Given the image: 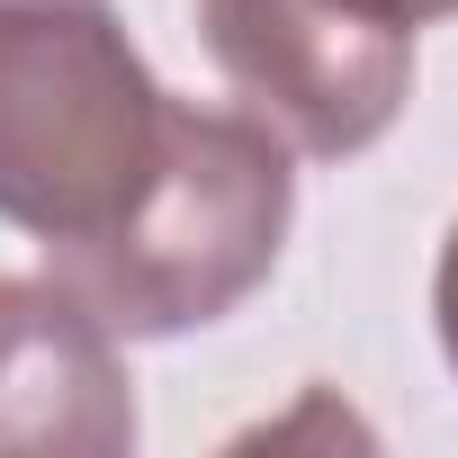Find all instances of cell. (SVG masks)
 I'll use <instances>...</instances> for the list:
<instances>
[{
	"label": "cell",
	"mask_w": 458,
	"mask_h": 458,
	"mask_svg": "<svg viewBox=\"0 0 458 458\" xmlns=\"http://www.w3.org/2000/svg\"><path fill=\"white\" fill-rule=\"evenodd\" d=\"M288 225H297V153L252 108L171 99L135 207L46 261L117 342H180L225 324L279 270Z\"/></svg>",
	"instance_id": "cell-1"
},
{
	"label": "cell",
	"mask_w": 458,
	"mask_h": 458,
	"mask_svg": "<svg viewBox=\"0 0 458 458\" xmlns=\"http://www.w3.org/2000/svg\"><path fill=\"white\" fill-rule=\"evenodd\" d=\"M171 90L117 0H0V225L46 252L117 225L162 153Z\"/></svg>",
	"instance_id": "cell-2"
},
{
	"label": "cell",
	"mask_w": 458,
	"mask_h": 458,
	"mask_svg": "<svg viewBox=\"0 0 458 458\" xmlns=\"http://www.w3.org/2000/svg\"><path fill=\"white\" fill-rule=\"evenodd\" d=\"M234 99L306 162L369 153L413 99V19L395 0H198Z\"/></svg>",
	"instance_id": "cell-3"
},
{
	"label": "cell",
	"mask_w": 458,
	"mask_h": 458,
	"mask_svg": "<svg viewBox=\"0 0 458 458\" xmlns=\"http://www.w3.org/2000/svg\"><path fill=\"white\" fill-rule=\"evenodd\" d=\"M144 431L117 333L64 279H0V449L126 458Z\"/></svg>",
	"instance_id": "cell-4"
},
{
	"label": "cell",
	"mask_w": 458,
	"mask_h": 458,
	"mask_svg": "<svg viewBox=\"0 0 458 458\" xmlns=\"http://www.w3.org/2000/svg\"><path fill=\"white\" fill-rule=\"evenodd\" d=\"M431 324H440V351H449V369H458V225H449L440 270H431Z\"/></svg>",
	"instance_id": "cell-5"
},
{
	"label": "cell",
	"mask_w": 458,
	"mask_h": 458,
	"mask_svg": "<svg viewBox=\"0 0 458 458\" xmlns=\"http://www.w3.org/2000/svg\"><path fill=\"white\" fill-rule=\"evenodd\" d=\"M395 10H404L413 28H431V19H458V0H395Z\"/></svg>",
	"instance_id": "cell-6"
}]
</instances>
